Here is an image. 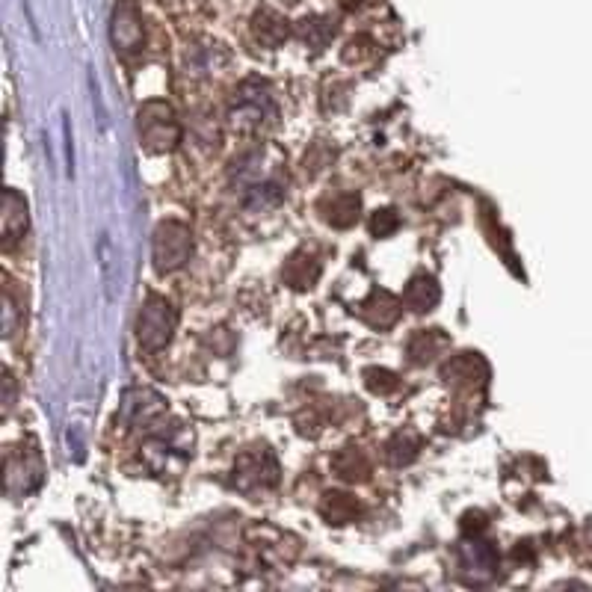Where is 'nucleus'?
I'll list each match as a JSON object with an SVG mask.
<instances>
[{
    "label": "nucleus",
    "mask_w": 592,
    "mask_h": 592,
    "mask_svg": "<svg viewBox=\"0 0 592 592\" xmlns=\"http://www.w3.org/2000/svg\"><path fill=\"white\" fill-rule=\"evenodd\" d=\"M193 252V237L190 228L181 222H163L154 234V267L160 273H172L187 264Z\"/></svg>",
    "instance_id": "nucleus-1"
},
{
    "label": "nucleus",
    "mask_w": 592,
    "mask_h": 592,
    "mask_svg": "<svg viewBox=\"0 0 592 592\" xmlns=\"http://www.w3.org/2000/svg\"><path fill=\"white\" fill-rule=\"evenodd\" d=\"M178 323V314L175 308L160 299V296H151L146 302V308L140 311V323H137V332H140V344L148 347V350H160L169 344L172 338V329Z\"/></svg>",
    "instance_id": "nucleus-2"
},
{
    "label": "nucleus",
    "mask_w": 592,
    "mask_h": 592,
    "mask_svg": "<svg viewBox=\"0 0 592 592\" xmlns=\"http://www.w3.org/2000/svg\"><path fill=\"white\" fill-rule=\"evenodd\" d=\"M140 137L151 151H166L178 143L181 131H178V122L172 116V110L166 104H146L140 110Z\"/></svg>",
    "instance_id": "nucleus-3"
},
{
    "label": "nucleus",
    "mask_w": 592,
    "mask_h": 592,
    "mask_svg": "<svg viewBox=\"0 0 592 592\" xmlns=\"http://www.w3.org/2000/svg\"><path fill=\"white\" fill-rule=\"evenodd\" d=\"M264 116H273V101L267 95V86H261L258 80H249L240 89V98L231 110V122L240 131H258Z\"/></svg>",
    "instance_id": "nucleus-4"
},
{
    "label": "nucleus",
    "mask_w": 592,
    "mask_h": 592,
    "mask_svg": "<svg viewBox=\"0 0 592 592\" xmlns=\"http://www.w3.org/2000/svg\"><path fill=\"white\" fill-rule=\"evenodd\" d=\"M143 45V27L137 24V12L131 3H125L116 12V51H137Z\"/></svg>",
    "instance_id": "nucleus-5"
},
{
    "label": "nucleus",
    "mask_w": 592,
    "mask_h": 592,
    "mask_svg": "<svg viewBox=\"0 0 592 592\" xmlns=\"http://www.w3.org/2000/svg\"><path fill=\"white\" fill-rule=\"evenodd\" d=\"M27 228V211H24V202L9 193L6 196V217H3V234H6V246H12L18 240V234H24Z\"/></svg>",
    "instance_id": "nucleus-6"
},
{
    "label": "nucleus",
    "mask_w": 592,
    "mask_h": 592,
    "mask_svg": "<svg viewBox=\"0 0 592 592\" xmlns=\"http://www.w3.org/2000/svg\"><path fill=\"white\" fill-rule=\"evenodd\" d=\"M255 36H258L264 45H279V42H285V39H288V24H285L282 18H276V15H270V12H264V15H258Z\"/></svg>",
    "instance_id": "nucleus-7"
},
{
    "label": "nucleus",
    "mask_w": 592,
    "mask_h": 592,
    "mask_svg": "<svg viewBox=\"0 0 592 592\" xmlns=\"http://www.w3.org/2000/svg\"><path fill=\"white\" fill-rule=\"evenodd\" d=\"M439 299V291L433 285V279H415L406 291V302L415 308V311H427L433 302Z\"/></svg>",
    "instance_id": "nucleus-8"
}]
</instances>
